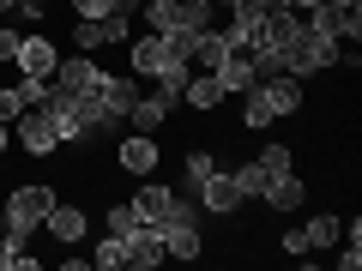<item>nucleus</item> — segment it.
<instances>
[{
    "mask_svg": "<svg viewBox=\"0 0 362 271\" xmlns=\"http://www.w3.org/2000/svg\"><path fill=\"white\" fill-rule=\"evenodd\" d=\"M308 25L314 30H326V37H332V42H356L362 37V6H338V0H320V6H314V13H308Z\"/></svg>",
    "mask_w": 362,
    "mask_h": 271,
    "instance_id": "9",
    "label": "nucleus"
},
{
    "mask_svg": "<svg viewBox=\"0 0 362 271\" xmlns=\"http://www.w3.org/2000/svg\"><path fill=\"white\" fill-rule=\"evenodd\" d=\"M181 169H187V187H175V193H199V181L218 169V151H211V145H194V151L181 157Z\"/></svg>",
    "mask_w": 362,
    "mask_h": 271,
    "instance_id": "23",
    "label": "nucleus"
},
{
    "mask_svg": "<svg viewBox=\"0 0 362 271\" xmlns=\"http://www.w3.org/2000/svg\"><path fill=\"white\" fill-rule=\"evenodd\" d=\"M272 121H284V115H278V103H272V90L266 85H247L242 90V127L259 133V127H272Z\"/></svg>",
    "mask_w": 362,
    "mask_h": 271,
    "instance_id": "19",
    "label": "nucleus"
},
{
    "mask_svg": "<svg viewBox=\"0 0 362 271\" xmlns=\"http://www.w3.org/2000/svg\"><path fill=\"white\" fill-rule=\"evenodd\" d=\"M66 6H73V13H85V18H103L115 0H66Z\"/></svg>",
    "mask_w": 362,
    "mask_h": 271,
    "instance_id": "32",
    "label": "nucleus"
},
{
    "mask_svg": "<svg viewBox=\"0 0 362 271\" xmlns=\"http://www.w3.org/2000/svg\"><path fill=\"white\" fill-rule=\"evenodd\" d=\"M259 205H272V211H302L308 205V181L290 169V175H272V187H266V199Z\"/></svg>",
    "mask_w": 362,
    "mask_h": 271,
    "instance_id": "18",
    "label": "nucleus"
},
{
    "mask_svg": "<svg viewBox=\"0 0 362 271\" xmlns=\"http://www.w3.org/2000/svg\"><path fill=\"white\" fill-rule=\"evenodd\" d=\"M223 54H230L223 30H194V37H187V66H194V73H218Z\"/></svg>",
    "mask_w": 362,
    "mask_h": 271,
    "instance_id": "15",
    "label": "nucleus"
},
{
    "mask_svg": "<svg viewBox=\"0 0 362 271\" xmlns=\"http://www.w3.org/2000/svg\"><path fill=\"white\" fill-rule=\"evenodd\" d=\"M54 66H61V42H54V37H42V30H37V37H25V42H18L13 73H25V78H49Z\"/></svg>",
    "mask_w": 362,
    "mask_h": 271,
    "instance_id": "10",
    "label": "nucleus"
},
{
    "mask_svg": "<svg viewBox=\"0 0 362 271\" xmlns=\"http://www.w3.org/2000/svg\"><path fill=\"white\" fill-rule=\"evenodd\" d=\"M259 13H290V0H254Z\"/></svg>",
    "mask_w": 362,
    "mask_h": 271,
    "instance_id": "34",
    "label": "nucleus"
},
{
    "mask_svg": "<svg viewBox=\"0 0 362 271\" xmlns=\"http://www.w3.org/2000/svg\"><path fill=\"white\" fill-rule=\"evenodd\" d=\"M290 6H296V13H314V6H320V0H290Z\"/></svg>",
    "mask_w": 362,
    "mask_h": 271,
    "instance_id": "36",
    "label": "nucleus"
},
{
    "mask_svg": "<svg viewBox=\"0 0 362 271\" xmlns=\"http://www.w3.org/2000/svg\"><path fill=\"white\" fill-rule=\"evenodd\" d=\"M194 199H199V211H206V217H235V211L247 205L230 169H211V175L199 181V193H194Z\"/></svg>",
    "mask_w": 362,
    "mask_h": 271,
    "instance_id": "4",
    "label": "nucleus"
},
{
    "mask_svg": "<svg viewBox=\"0 0 362 271\" xmlns=\"http://www.w3.org/2000/svg\"><path fill=\"white\" fill-rule=\"evenodd\" d=\"M0 13H18V0H0Z\"/></svg>",
    "mask_w": 362,
    "mask_h": 271,
    "instance_id": "37",
    "label": "nucleus"
},
{
    "mask_svg": "<svg viewBox=\"0 0 362 271\" xmlns=\"http://www.w3.org/2000/svg\"><path fill=\"white\" fill-rule=\"evenodd\" d=\"M97 78H103V66L90 61V54L73 49V54L49 73V90H54V97H85V90H97Z\"/></svg>",
    "mask_w": 362,
    "mask_h": 271,
    "instance_id": "5",
    "label": "nucleus"
},
{
    "mask_svg": "<svg viewBox=\"0 0 362 271\" xmlns=\"http://www.w3.org/2000/svg\"><path fill=\"white\" fill-rule=\"evenodd\" d=\"M199 253H206L199 223H169L163 229V259H199Z\"/></svg>",
    "mask_w": 362,
    "mask_h": 271,
    "instance_id": "20",
    "label": "nucleus"
},
{
    "mask_svg": "<svg viewBox=\"0 0 362 271\" xmlns=\"http://www.w3.org/2000/svg\"><path fill=\"white\" fill-rule=\"evenodd\" d=\"M54 199H61V193H54L49 181H25V187H13V193L0 199V205H6V229H0V235H6L13 247H25L30 235L42 229V217H49Z\"/></svg>",
    "mask_w": 362,
    "mask_h": 271,
    "instance_id": "1",
    "label": "nucleus"
},
{
    "mask_svg": "<svg viewBox=\"0 0 362 271\" xmlns=\"http://www.w3.org/2000/svg\"><path fill=\"white\" fill-rule=\"evenodd\" d=\"M13 139H18V151H25V157H61V133H54V121H49V109H42V103H30L25 115L13 121Z\"/></svg>",
    "mask_w": 362,
    "mask_h": 271,
    "instance_id": "3",
    "label": "nucleus"
},
{
    "mask_svg": "<svg viewBox=\"0 0 362 271\" xmlns=\"http://www.w3.org/2000/svg\"><path fill=\"white\" fill-rule=\"evenodd\" d=\"M230 175H235V187H242L247 205H254V199H266V187H272V175H266L259 163H242V169H230Z\"/></svg>",
    "mask_w": 362,
    "mask_h": 271,
    "instance_id": "24",
    "label": "nucleus"
},
{
    "mask_svg": "<svg viewBox=\"0 0 362 271\" xmlns=\"http://www.w3.org/2000/svg\"><path fill=\"white\" fill-rule=\"evenodd\" d=\"M181 103H187V109H199V115H211V109H223L230 97H223L218 73H187V85H181Z\"/></svg>",
    "mask_w": 362,
    "mask_h": 271,
    "instance_id": "16",
    "label": "nucleus"
},
{
    "mask_svg": "<svg viewBox=\"0 0 362 271\" xmlns=\"http://www.w3.org/2000/svg\"><path fill=\"white\" fill-rule=\"evenodd\" d=\"M18 42H25V37H18L13 25H0V66H13V61H18Z\"/></svg>",
    "mask_w": 362,
    "mask_h": 271,
    "instance_id": "29",
    "label": "nucleus"
},
{
    "mask_svg": "<svg viewBox=\"0 0 362 271\" xmlns=\"http://www.w3.org/2000/svg\"><path fill=\"white\" fill-rule=\"evenodd\" d=\"M90 265H97V271H121V265H127V241L103 229V241H97V253H90Z\"/></svg>",
    "mask_w": 362,
    "mask_h": 271,
    "instance_id": "25",
    "label": "nucleus"
},
{
    "mask_svg": "<svg viewBox=\"0 0 362 271\" xmlns=\"http://www.w3.org/2000/svg\"><path fill=\"white\" fill-rule=\"evenodd\" d=\"M42 229H49L61 247H73V241H85L90 217H85V205H73V199H54V205H49V217H42Z\"/></svg>",
    "mask_w": 362,
    "mask_h": 271,
    "instance_id": "14",
    "label": "nucleus"
},
{
    "mask_svg": "<svg viewBox=\"0 0 362 271\" xmlns=\"http://www.w3.org/2000/svg\"><path fill=\"white\" fill-rule=\"evenodd\" d=\"M284 253H296V259L308 253V241H302V229H284Z\"/></svg>",
    "mask_w": 362,
    "mask_h": 271,
    "instance_id": "33",
    "label": "nucleus"
},
{
    "mask_svg": "<svg viewBox=\"0 0 362 271\" xmlns=\"http://www.w3.org/2000/svg\"><path fill=\"white\" fill-rule=\"evenodd\" d=\"M103 223H109V235H127L133 223H139V211H133V199H115V205H109V217H103Z\"/></svg>",
    "mask_w": 362,
    "mask_h": 271,
    "instance_id": "28",
    "label": "nucleus"
},
{
    "mask_svg": "<svg viewBox=\"0 0 362 271\" xmlns=\"http://www.w3.org/2000/svg\"><path fill=\"white\" fill-rule=\"evenodd\" d=\"M30 109V97H25V85H0V121H6V127H13L18 115H25Z\"/></svg>",
    "mask_w": 362,
    "mask_h": 271,
    "instance_id": "27",
    "label": "nucleus"
},
{
    "mask_svg": "<svg viewBox=\"0 0 362 271\" xmlns=\"http://www.w3.org/2000/svg\"><path fill=\"white\" fill-rule=\"evenodd\" d=\"M338 6H362V0H338Z\"/></svg>",
    "mask_w": 362,
    "mask_h": 271,
    "instance_id": "38",
    "label": "nucleus"
},
{
    "mask_svg": "<svg viewBox=\"0 0 362 271\" xmlns=\"http://www.w3.org/2000/svg\"><path fill=\"white\" fill-rule=\"evenodd\" d=\"M338 235H344V223H338L332 211H320V217L302 223V241H308V253H320V247H338Z\"/></svg>",
    "mask_w": 362,
    "mask_h": 271,
    "instance_id": "22",
    "label": "nucleus"
},
{
    "mask_svg": "<svg viewBox=\"0 0 362 271\" xmlns=\"http://www.w3.org/2000/svg\"><path fill=\"white\" fill-rule=\"evenodd\" d=\"M338 241H344V235H338ZM332 265H338V271H356V265H362V241H344V253H338Z\"/></svg>",
    "mask_w": 362,
    "mask_h": 271,
    "instance_id": "31",
    "label": "nucleus"
},
{
    "mask_svg": "<svg viewBox=\"0 0 362 271\" xmlns=\"http://www.w3.org/2000/svg\"><path fill=\"white\" fill-rule=\"evenodd\" d=\"M13 18H25V25H42L49 18V0H18V13Z\"/></svg>",
    "mask_w": 362,
    "mask_h": 271,
    "instance_id": "30",
    "label": "nucleus"
},
{
    "mask_svg": "<svg viewBox=\"0 0 362 271\" xmlns=\"http://www.w3.org/2000/svg\"><path fill=\"white\" fill-rule=\"evenodd\" d=\"M13 151V127H6V121H0V157Z\"/></svg>",
    "mask_w": 362,
    "mask_h": 271,
    "instance_id": "35",
    "label": "nucleus"
},
{
    "mask_svg": "<svg viewBox=\"0 0 362 271\" xmlns=\"http://www.w3.org/2000/svg\"><path fill=\"white\" fill-rule=\"evenodd\" d=\"M121 241H127V265L133 271H157L163 265V229H157V223H133Z\"/></svg>",
    "mask_w": 362,
    "mask_h": 271,
    "instance_id": "12",
    "label": "nucleus"
},
{
    "mask_svg": "<svg viewBox=\"0 0 362 271\" xmlns=\"http://www.w3.org/2000/svg\"><path fill=\"white\" fill-rule=\"evenodd\" d=\"M97 97H103L109 127H127V109L139 103V85H133V78H121V73H103V78H97Z\"/></svg>",
    "mask_w": 362,
    "mask_h": 271,
    "instance_id": "13",
    "label": "nucleus"
},
{
    "mask_svg": "<svg viewBox=\"0 0 362 271\" xmlns=\"http://www.w3.org/2000/svg\"><path fill=\"white\" fill-rule=\"evenodd\" d=\"M338 61H344V54H338V42L326 37V30H314L308 18H302V30L290 37V49H284V66H290L296 78H314V73H332Z\"/></svg>",
    "mask_w": 362,
    "mask_h": 271,
    "instance_id": "2",
    "label": "nucleus"
},
{
    "mask_svg": "<svg viewBox=\"0 0 362 271\" xmlns=\"http://www.w3.org/2000/svg\"><path fill=\"white\" fill-rule=\"evenodd\" d=\"M139 18L157 37H169V30H181V0H139Z\"/></svg>",
    "mask_w": 362,
    "mask_h": 271,
    "instance_id": "21",
    "label": "nucleus"
},
{
    "mask_svg": "<svg viewBox=\"0 0 362 271\" xmlns=\"http://www.w3.org/2000/svg\"><path fill=\"white\" fill-rule=\"evenodd\" d=\"M175 205H181V193H175V187H163L157 175H145V181H139V193H133V211H139V223H157V229L175 217Z\"/></svg>",
    "mask_w": 362,
    "mask_h": 271,
    "instance_id": "8",
    "label": "nucleus"
},
{
    "mask_svg": "<svg viewBox=\"0 0 362 271\" xmlns=\"http://www.w3.org/2000/svg\"><path fill=\"white\" fill-rule=\"evenodd\" d=\"M157 157H163V151H157V133H133L127 127V139L115 145V169H121V175H133V181L157 175Z\"/></svg>",
    "mask_w": 362,
    "mask_h": 271,
    "instance_id": "6",
    "label": "nucleus"
},
{
    "mask_svg": "<svg viewBox=\"0 0 362 271\" xmlns=\"http://www.w3.org/2000/svg\"><path fill=\"white\" fill-rule=\"evenodd\" d=\"M169 61H181V54L169 49V37H157V30H145V37H133V49H127V66H133L139 78H157V73H163Z\"/></svg>",
    "mask_w": 362,
    "mask_h": 271,
    "instance_id": "11",
    "label": "nucleus"
},
{
    "mask_svg": "<svg viewBox=\"0 0 362 271\" xmlns=\"http://www.w3.org/2000/svg\"><path fill=\"white\" fill-rule=\"evenodd\" d=\"M254 163L266 169V175H290V169H296V145H284V139H278V145H266V151H259Z\"/></svg>",
    "mask_w": 362,
    "mask_h": 271,
    "instance_id": "26",
    "label": "nucleus"
},
{
    "mask_svg": "<svg viewBox=\"0 0 362 271\" xmlns=\"http://www.w3.org/2000/svg\"><path fill=\"white\" fill-rule=\"evenodd\" d=\"M218 85H223V97H242L247 85H259V78H254V49H230V54H223Z\"/></svg>",
    "mask_w": 362,
    "mask_h": 271,
    "instance_id": "17",
    "label": "nucleus"
},
{
    "mask_svg": "<svg viewBox=\"0 0 362 271\" xmlns=\"http://www.w3.org/2000/svg\"><path fill=\"white\" fill-rule=\"evenodd\" d=\"M175 103H181V97H175V90H163V85L145 90L139 103L127 109V127H133V133H163V127H169V115H175Z\"/></svg>",
    "mask_w": 362,
    "mask_h": 271,
    "instance_id": "7",
    "label": "nucleus"
},
{
    "mask_svg": "<svg viewBox=\"0 0 362 271\" xmlns=\"http://www.w3.org/2000/svg\"><path fill=\"white\" fill-rule=\"evenodd\" d=\"M0 229H6V205H0Z\"/></svg>",
    "mask_w": 362,
    "mask_h": 271,
    "instance_id": "39",
    "label": "nucleus"
}]
</instances>
